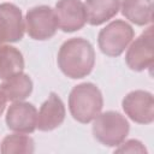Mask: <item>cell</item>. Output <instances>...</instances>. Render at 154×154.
<instances>
[{"label":"cell","mask_w":154,"mask_h":154,"mask_svg":"<svg viewBox=\"0 0 154 154\" xmlns=\"http://www.w3.org/2000/svg\"><path fill=\"white\" fill-rule=\"evenodd\" d=\"M57 63L60 71L69 78L81 79L87 77L95 65L94 47L83 37L69 38L60 46Z\"/></svg>","instance_id":"cell-1"},{"label":"cell","mask_w":154,"mask_h":154,"mask_svg":"<svg viewBox=\"0 0 154 154\" xmlns=\"http://www.w3.org/2000/svg\"><path fill=\"white\" fill-rule=\"evenodd\" d=\"M103 97L101 90L91 82H84L72 88L69 95V109L75 120L88 124L101 112Z\"/></svg>","instance_id":"cell-2"},{"label":"cell","mask_w":154,"mask_h":154,"mask_svg":"<svg viewBox=\"0 0 154 154\" xmlns=\"http://www.w3.org/2000/svg\"><path fill=\"white\" fill-rule=\"evenodd\" d=\"M94 138L106 147H117L130 131V124L128 119L116 111H106L99 113L94 118L91 128Z\"/></svg>","instance_id":"cell-3"},{"label":"cell","mask_w":154,"mask_h":154,"mask_svg":"<svg viewBox=\"0 0 154 154\" xmlns=\"http://www.w3.org/2000/svg\"><path fill=\"white\" fill-rule=\"evenodd\" d=\"M135 31L132 26L123 19L112 20L97 35L100 51L107 57H119L132 41Z\"/></svg>","instance_id":"cell-4"},{"label":"cell","mask_w":154,"mask_h":154,"mask_svg":"<svg viewBox=\"0 0 154 154\" xmlns=\"http://www.w3.org/2000/svg\"><path fill=\"white\" fill-rule=\"evenodd\" d=\"M58 28V18L52 7L40 5L28 10L25 14V30L32 40H49L55 35Z\"/></svg>","instance_id":"cell-5"},{"label":"cell","mask_w":154,"mask_h":154,"mask_svg":"<svg viewBox=\"0 0 154 154\" xmlns=\"http://www.w3.org/2000/svg\"><path fill=\"white\" fill-rule=\"evenodd\" d=\"M124 113L137 124H152L154 120V96L147 90H132L122 101Z\"/></svg>","instance_id":"cell-6"},{"label":"cell","mask_w":154,"mask_h":154,"mask_svg":"<svg viewBox=\"0 0 154 154\" xmlns=\"http://www.w3.org/2000/svg\"><path fill=\"white\" fill-rule=\"evenodd\" d=\"M125 63L132 71H144L153 66L154 48H153V26L147 28L128 48Z\"/></svg>","instance_id":"cell-7"},{"label":"cell","mask_w":154,"mask_h":154,"mask_svg":"<svg viewBox=\"0 0 154 154\" xmlns=\"http://www.w3.org/2000/svg\"><path fill=\"white\" fill-rule=\"evenodd\" d=\"M24 30L25 25L20 8L11 2L0 4V45L20 41Z\"/></svg>","instance_id":"cell-8"},{"label":"cell","mask_w":154,"mask_h":154,"mask_svg":"<svg viewBox=\"0 0 154 154\" xmlns=\"http://www.w3.org/2000/svg\"><path fill=\"white\" fill-rule=\"evenodd\" d=\"M54 12L58 25L64 32L81 30L87 23L85 7L81 0H58Z\"/></svg>","instance_id":"cell-9"},{"label":"cell","mask_w":154,"mask_h":154,"mask_svg":"<svg viewBox=\"0 0 154 154\" xmlns=\"http://www.w3.org/2000/svg\"><path fill=\"white\" fill-rule=\"evenodd\" d=\"M6 125L10 130L20 134H32L36 130L37 109L30 102L16 101L6 113Z\"/></svg>","instance_id":"cell-10"},{"label":"cell","mask_w":154,"mask_h":154,"mask_svg":"<svg viewBox=\"0 0 154 154\" xmlns=\"http://www.w3.org/2000/svg\"><path fill=\"white\" fill-rule=\"evenodd\" d=\"M66 116V109L63 100L55 93H51L48 99L41 105L37 113L36 129L40 131H52L60 126Z\"/></svg>","instance_id":"cell-11"},{"label":"cell","mask_w":154,"mask_h":154,"mask_svg":"<svg viewBox=\"0 0 154 154\" xmlns=\"http://www.w3.org/2000/svg\"><path fill=\"white\" fill-rule=\"evenodd\" d=\"M32 88L34 84L29 75L19 72L6 79H2V83L0 84V93L4 95L6 101L16 102L29 97L32 93Z\"/></svg>","instance_id":"cell-12"},{"label":"cell","mask_w":154,"mask_h":154,"mask_svg":"<svg viewBox=\"0 0 154 154\" xmlns=\"http://www.w3.org/2000/svg\"><path fill=\"white\" fill-rule=\"evenodd\" d=\"M120 0H85L87 22L97 26L116 17L120 10Z\"/></svg>","instance_id":"cell-13"},{"label":"cell","mask_w":154,"mask_h":154,"mask_svg":"<svg viewBox=\"0 0 154 154\" xmlns=\"http://www.w3.org/2000/svg\"><path fill=\"white\" fill-rule=\"evenodd\" d=\"M120 6H122V14L129 22L140 26L152 23L153 19L152 0H123Z\"/></svg>","instance_id":"cell-14"},{"label":"cell","mask_w":154,"mask_h":154,"mask_svg":"<svg viewBox=\"0 0 154 154\" xmlns=\"http://www.w3.org/2000/svg\"><path fill=\"white\" fill-rule=\"evenodd\" d=\"M25 66L22 52L10 45H0V79L23 72Z\"/></svg>","instance_id":"cell-15"},{"label":"cell","mask_w":154,"mask_h":154,"mask_svg":"<svg viewBox=\"0 0 154 154\" xmlns=\"http://www.w3.org/2000/svg\"><path fill=\"white\" fill-rule=\"evenodd\" d=\"M0 152L2 154H31L35 152V142L28 135L11 134L4 137Z\"/></svg>","instance_id":"cell-16"},{"label":"cell","mask_w":154,"mask_h":154,"mask_svg":"<svg viewBox=\"0 0 154 154\" xmlns=\"http://www.w3.org/2000/svg\"><path fill=\"white\" fill-rule=\"evenodd\" d=\"M117 147L118 148L114 150L117 153H147L146 147L138 140H129L126 142L123 141Z\"/></svg>","instance_id":"cell-17"},{"label":"cell","mask_w":154,"mask_h":154,"mask_svg":"<svg viewBox=\"0 0 154 154\" xmlns=\"http://www.w3.org/2000/svg\"><path fill=\"white\" fill-rule=\"evenodd\" d=\"M5 108H6V99H5L4 95L0 93V117H1V114L4 113Z\"/></svg>","instance_id":"cell-18"}]
</instances>
